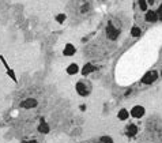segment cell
Instances as JSON below:
<instances>
[{"label":"cell","instance_id":"cell-1","mask_svg":"<svg viewBox=\"0 0 162 143\" xmlns=\"http://www.w3.org/2000/svg\"><path fill=\"white\" fill-rule=\"evenodd\" d=\"M106 34L109 37V40H116L120 34V30L116 29L112 23H108V27H106Z\"/></svg>","mask_w":162,"mask_h":143},{"label":"cell","instance_id":"cell-4","mask_svg":"<svg viewBox=\"0 0 162 143\" xmlns=\"http://www.w3.org/2000/svg\"><path fill=\"white\" fill-rule=\"evenodd\" d=\"M131 114L136 119H140L143 114H145V108L143 106H134L132 111H131Z\"/></svg>","mask_w":162,"mask_h":143},{"label":"cell","instance_id":"cell-17","mask_svg":"<svg viewBox=\"0 0 162 143\" xmlns=\"http://www.w3.org/2000/svg\"><path fill=\"white\" fill-rule=\"evenodd\" d=\"M101 140H102V143H113L112 138H109V136H104V138H101Z\"/></svg>","mask_w":162,"mask_h":143},{"label":"cell","instance_id":"cell-11","mask_svg":"<svg viewBox=\"0 0 162 143\" xmlns=\"http://www.w3.org/2000/svg\"><path fill=\"white\" fill-rule=\"evenodd\" d=\"M78 71H79V67H78L76 64H70L67 67V72L70 74V75H75Z\"/></svg>","mask_w":162,"mask_h":143},{"label":"cell","instance_id":"cell-3","mask_svg":"<svg viewBox=\"0 0 162 143\" xmlns=\"http://www.w3.org/2000/svg\"><path fill=\"white\" fill-rule=\"evenodd\" d=\"M0 60H1V63H3V65L6 67V70H7V74H8V76H10L14 82H17V76H15V72H14V70L12 68H10L8 67V64H7V61L4 60V57L3 56H0Z\"/></svg>","mask_w":162,"mask_h":143},{"label":"cell","instance_id":"cell-7","mask_svg":"<svg viewBox=\"0 0 162 143\" xmlns=\"http://www.w3.org/2000/svg\"><path fill=\"white\" fill-rule=\"evenodd\" d=\"M74 53H75V48H74V45H71V44H67V45H66V48H64V55H66V56H72Z\"/></svg>","mask_w":162,"mask_h":143},{"label":"cell","instance_id":"cell-14","mask_svg":"<svg viewBox=\"0 0 162 143\" xmlns=\"http://www.w3.org/2000/svg\"><path fill=\"white\" fill-rule=\"evenodd\" d=\"M131 36H134V37H139L140 36V29L139 27H132V30H131Z\"/></svg>","mask_w":162,"mask_h":143},{"label":"cell","instance_id":"cell-6","mask_svg":"<svg viewBox=\"0 0 162 143\" xmlns=\"http://www.w3.org/2000/svg\"><path fill=\"white\" fill-rule=\"evenodd\" d=\"M76 91L81 94L82 97H86L89 94V90H87V87H86V85L83 82H78L76 83Z\"/></svg>","mask_w":162,"mask_h":143},{"label":"cell","instance_id":"cell-16","mask_svg":"<svg viewBox=\"0 0 162 143\" xmlns=\"http://www.w3.org/2000/svg\"><path fill=\"white\" fill-rule=\"evenodd\" d=\"M66 18H67V17H66V15H64V14H60V15H57L56 21L59 22V23H63V22L66 21Z\"/></svg>","mask_w":162,"mask_h":143},{"label":"cell","instance_id":"cell-13","mask_svg":"<svg viewBox=\"0 0 162 143\" xmlns=\"http://www.w3.org/2000/svg\"><path fill=\"white\" fill-rule=\"evenodd\" d=\"M117 117H119L120 120H127V119H128V111L121 109V111L119 112V114H117Z\"/></svg>","mask_w":162,"mask_h":143},{"label":"cell","instance_id":"cell-19","mask_svg":"<svg viewBox=\"0 0 162 143\" xmlns=\"http://www.w3.org/2000/svg\"><path fill=\"white\" fill-rule=\"evenodd\" d=\"M23 143H38L37 140H26V142H23Z\"/></svg>","mask_w":162,"mask_h":143},{"label":"cell","instance_id":"cell-2","mask_svg":"<svg viewBox=\"0 0 162 143\" xmlns=\"http://www.w3.org/2000/svg\"><path fill=\"white\" fill-rule=\"evenodd\" d=\"M157 79V72L155 71H150L147 72L143 78H142V83H145V85H150V83H153Z\"/></svg>","mask_w":162,"mask_h":143},{"label":"cell","instance_id":"cell-9","mask_svg":"<svg viewBox=\"0 0 162 143\" xmlns=\"http://www.w3.org/2000/svg\"><path fill=\"white\" fill-rule=\"evenodd\" d=\"M136 134H138V127L136 125H134V124L128 125L127 127V135L128 136H134V135H136Z\"/></svg>","mask_w":162,"mask_h":143},{"label":"cell","instance_id":"cell-10","mask_svg":"<svg viewBox=\"0 0 162 143\" xmlns=\"http://www.w3.org/2000/svg\"><path fill=\"white\" fill-rule=\"evenodd\" d=\"M94 70H95V68L93 67L91 64H86L85 67L82 68V74H83V75H89V74H91Z\"/></svg>","mask_w":162,"mask_h":143},{"label":"cell","instance_id":"cell-8","mask_svg":"<svg viewBox=\"0 0 162 143\" xmlns=\"http://www.w3.org/2000/svg\"><path fill=\"white\" fill-rule=\"evenodd\" d=\"M157 19H158V17H157V12H154V11H148L146 14V21L147 22H155Z\"/></svg>","mask_w":162,"mask_h":143},{"label":"cell","instance_id":"cell-15","mask_svg":"<svg viewBox=\"0 0 162 143\" xmlns=\"http://www.w3.org/2000/svg\"><path fill=\"white\" fill-rule=\"evenodd\" d=\"M139 7H140L142 11H145L147 8V1L146 0H139Z\"/></svg>","mask_w":162,"mask_h":143},{"label":"cell","instance_id":"cell-18","mask_svg":"<svg viewBox=\"0 0 162 143\" xmlns=\"http://www.w3.org/2000/svg\"><path fill=\"white\" fill-rule=\"evenodd\" d=\"M157 17H158V19H162V4L159 6L158 11H157Z\"/></svg>","mask_w":162,"mask_h":143},{"label":"cell","instance_id":"cell-12","mask_svg":"<svg viewBox=\"0 0 162 143\" xmlns=\"http://www.w3.org/2000/svg\"><path fill=\"white\" fill-rule=\"evenodd\" d=\"M38 131H40V132H42V134H48V132H49V125L42 120L41 124H40V127H38Z\"/></svg>","mask_w":162,"mask_h":143},{"label":"cell","instance_id":"cell-5","mask_svg":"<svg viewBox=\"0 0 162 143\" xmlns=\"http://www.w3.org/2000/svg\"><path fill=\"white\" fill-rule=\"evenodd\" d=\"M37 100H34V98H27V100H25L23 102H22V106L25 108V109H32V108H35L37 106Z\"/></svg>","mask_w":162,"mask_h":143}]
</instances>
